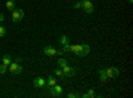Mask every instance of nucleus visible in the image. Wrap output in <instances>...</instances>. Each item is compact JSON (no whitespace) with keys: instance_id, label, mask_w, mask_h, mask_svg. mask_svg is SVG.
<instances>
[{"instance_id":"f257e3e1","label":"nucleus","mask_w":133,"mask_h":98,"mask_svg":"<svg viewBox=\"0 0 133 98\" xmlns=\"http://www.w3.org/2000/svg\"><path fill=\"white\" fill-rule=\"evenodd\" d=\"M69 52H73L77 57H85L91 52V48L88 44H76V45L69 44Z\"/></svg>"},{"instance_id":"f03ea898","label":"nucleus","mask_w":133,"mask_h":98,"mask_svg":"<svg viewBox=\"0 0 133 98\" xmlns=\"http://www.w3.org/2000/svg\"><path fill=\"white\" fill-rule=\"evenodd\" d=\"M21 57H17L15 61H12L11 62V65L8 66V72L12 74V76H17V74H20L21 72H23V66L20 65V62H21Z\"/></svg>"},{"instance_id":"7ed1b4c3","label":"nucleus","mask_w":133,"mask_h":98,"mask_svg":"<svg viewBox=\"0 0 133 98\" xmlns=\"http://www.w3.org/2000/svg\"><path fill=\"white\" fill-rule=\"evenodd\" d=\"M24 17V11L20 8H15L12 11V15H11V19H12V23H19Z\"/></svg>"},{"instance_id":"20e7f679","label":"nucleus","mask_w":133,"mask_h":98,"mask_svg":"<svg viewBox=\"0 0 133 98\" xmlns=\"http://www.w3.org/2000/svg\"><path fill=\"white\" fill-rule=\"evenodd\" d=\"M43 52H44V54H45V56H48V57H52V56H61V54H63V50H57V49H55V48H52V47H44Z\"/></svg>"},{"instance_id":"39448f33","label":"nucleus","mask_w":133,"mask_h":98,"mask_svg":"<svg viewBox=\"0 0 133 98\" xmlns=\"http://www.w3.org/2000/svg\"><path fill=\"white\" fill-rule=\"evenodd\" d=\"M81 8L85 11V13L92 15V13H93V11H95V8H93V2H92V0H83V5H81Z\"/></svg>"},{"instance_id":"423d86ee","label":"nucleus","mask_w":133,"mask_h":98,"mask_svg":"<svg viewBox=\"0 0 133 98\" xmlns=\"http://www.w3.org/2000/svg\"><path fill=\"white\" fill-rule=\"evenodd\" d=\"M51 90V95L52 97H55V98H59V97H61L63 95V92H64V89L61 88L60 85H55V86H52V88L49 89Z\"/></svg>"},{"instance_id":"0eeeda50","label":"nucleus","mask_w":133,"mask_h":98,"mask_svg":"<svg viewBox=\"0 0 133 98\" xmlns=\"http://www.w3.org/2000/svg\"><path fill=\"white\" fill-rule=\"evenodd\" d=\"M61 69H63V72H64V74H65V77H66V78H72L73 76L76 74V70H75V68L69 66L68 64H66V65H64V66H61Z\"/></svg>"},{"instance_id":"6e6552de","label":"nucleus","mask_w":133,"mask_h":98,"mask_svg":"<svg viewBox=\"0 0 133 98\" xmlns=\"http://www.w3.org/2000/svg\"><path fill=\"white\" fill-rule=\"evenodd\" d=\"M33 86H35L36 89H44L45 88V78L44 77H36L35 80H33Z\"/></svg>"},{"instance_id":"1a4fd4ad","label":"nucleus","mask_w":133,"mask_h":98,"mask_svg":"<svg viewBox=\"0 0 133 98\" xmlns=\"http://www.w3.org/2000/svg\"><path fill=\"white\" fill-rule=\"evenodd\" d=\"M105 73L108 76V78H116V77H118V74H120L117 68H107Z\"/></svg>"},{"instance_id":"9d476101","label":"nucleus","mask_w":133,"mask_h":98,"mask_svg":"<svg viewBox=\"0 0 133 98\" xmlns=\"http://www.w3.org/2000/svg\"><path fill=\"white\" fill-rule=\"evenodd\" d=\"M56 84H57V78L55 77V76H49V77L45 80V88H44V89L49 90V89L52 88V86H55Z\"/></svg>"},{"instance_id":"9b49d317","label":"nucleus","mask_w":133,"mask_h":98,"mask_svg":"<svg viewBox=\"0 0 133 98\" xmlns=\"http://www.w3.org/2000/svg\"><path fill=\"white\" fill-rule=\"evenodd\" d=\"M53 74H55V77H56V78L66 80V77H65V74H64L63 69H60V68H56V69H55V70H53Z\"/></svg>"},{"instance_id":"f8f14e48","label":"nucleus","mask_w":133,"mask_h":98,"mask_svg":"<svg viewBox=\"0 0 133 98\" xmlns=\"http://www.w3.org/2000/svg\"><path fill=\"white\" fill-rule=\"evenodd\" d=\"M11 62H12V58H11L9 54H4V56L2 57V64H4L5 66H9Z\"/></svg>"},{"instance_id":"ddd939ff","label":"nucleus","mask_w":133,"mask_h":98,"mask_svg":"<svg viewBox=\"0 0 133 98\" xmlns=\"http://www.w3.org/2000/svg\"><path fill=\"white\" fill-rule=\"evenodd\" d=\"M15 5H16V2H15V0H7L5 8H7L8 11H14V9H15Z\"/></svg>"},{"instance_id":"4468645a","label":"nucleus","mask_w":133,"mask_h":98,"mask_svg":"<svg viewBox=\"0 0 133 98\" xmlns=\"http://www.w3.org/2000/svg\"><path fill=\"white\" fill-rule=\"evenodd\" d=\"M95 95H96V93H95V90H93V89H89L87 93L80 94V97H83V98H93Z\"/></svg>"},{"instance_id":"2eb2a0df","label":"nucleus","mask_w":133,"mask_h":98,"mask_svg":"<svg viewBox=\"0 0 133 98\" xmlns=\"http://www.w3.org/2000/svg\"><path fill=\"white\" fill-rule=\"evenodd\" d=\"M98 74H100V80H101L103 82H105V81L109 80L108 76H107V73H105V69H100V70H98Z\"/></svg>"},{"instance_id":"dca6fc26","label":"nucleus","mask_w":133,"mask_h":98,"mask_svg":"<svg viewBox=\"0 0 133 98\" xmlns=\"http://www.w3.org/2000/svg\"><path fill=\"white\" fill-rule=\"evenodd\" d=\"M60 44H61V47L63 45H66V44H69V37L68 36H65V35H63L61 37H60Z\"/></svg>"},{"instance_id":"f3484780","label":"nucleus","mask_w":133,"mask_h":98,"mask_svg":"<svg viewBox=\"0 0 133 98\" xmlns=\"http://www.w3.org/2000/svg\"><path fill=\"white\" fill-rule=\"evenodd\" d=\"M7 36V28L0 25V37H5Z\"/></svg>"},{"instance_id":"a211bd4d","label":"nucleus","mask_w":133,"mask_h":98,"mask_svg":"<svg viewBox=\"0 0 133 98\" xmlns=\"http://www.w3.org/2000/svg\"><path fill=\"white\" fill-rule=\"evenodd\" d=\"M7 70H8V66H5L4 64L0 65V74H5V73H7Z\"/></svg>"},{"instance_id":"6ab92c4d","label":"nucleus","mask_w":133,"mask_h":98,"mask_svg":"<svg viewBox=\"0 0 133 98\" xmlns=\"http://www.w3.org/2000/svg\"><path fill=\"white\" fill-rule=\"evenodd\" d=\"M66 97H68V98H80V94H79V93H72V92H69L68 94H66Z\"/></svg>"},{"instance_id":"aec40b11","label":"nucleus","mask_w":133,"mask_h":98,"mask_svg":"<svg viewBox=\"0 0 133 98\" xmlns=\"http://www.w3.org/2000/svg\"><path fill=\"white\" fill-rule=\"evenodd\" d=\"M57 64H59V66L61 68V66H64V65H66L68 62H66V60H65V58L60 57V58H59V61H57Z\"/></svg>"},{"instance_id":"412c9836","label":"nucleus","mask_w":133,"mask_h":98,"mask_svg":"<svg viewBox=\"0 0 133 98\" xmlns=\"http://www.w3.org/2000/svg\"><path fill=\"white\" fill-rule=\"evenodd\" d=\"M81 5H83V0H80V2H77V3L73 5V8H81Z\"/></svg>"},{"instance_id":"4be33fe9","label":"nucleus","mask_w":133,"mask_h":98,"mask_svg":"<svg viewBox=\"0 0 133 98\" xmlns=\"http://www.w3.org/2000/svg\"><path fill=\"white\" fill-rule=\"evenodd\" d=\"M4 19H5V16H4V13H0V24L4 21Z\"/></svg>"},{"instance_id":"5701e85b","label":"nucleus","mask_w":133,"mask_h":98,"mask_svg":"<svg viewBox=\"0 0 133 98\" xmlns=\"http://www.w3.org/2000/svg\"><path fill=\"white\" fill-rule=\"evenodd\" d=\"M128 3H129V4H132V3H133V0H128Z\"/></svg>"}]
</instances>
